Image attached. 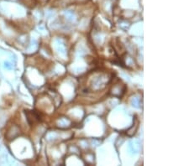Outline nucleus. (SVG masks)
I'll return each instance as SVG.
<instances>
[{
  "label": "nucleus",
  "mask_w": 189,
  "mask_h": 166,
  "mask_svg": "<svg viewBox=\"0 0 189 166\" xmlns=\"http://www.w3.org/2000/svg\"><path fill=\"white\" fill-rule=\"evenodd\" d=\"M104 82H105L104 77H103L102 75H99V76H95V77L93 78V82H92L91 86H92V88L94 89V90H98V89H100V88L103 86Z\"/></svg>",
  "instance_id": "1"
},
{
  "label": "nucleus",
  "mask_w": 189,
  "mask_h": 166,
  "mask_svg": "<svg viewBox=\"0 0 189 166\" xmlns=\"http://www.w3.org/2000/svg\"><path fill=\"white\" fill-rule=\"evenodd\" d=\"M20 134V129L17 125H13L10 127V128L7 132V138L8 139H15L16 137H18Z\"/></svg>",
  "instance_id": "2"
},
{
  "label": "nucleus",
  "mask_w": 189,
  "mask_h": 166,
  "mask_svg": "<svg viewBox=\"0 0 189 166\" xmlns=\"http://www.w3.org/2000/svg\"><path fill=\"white\" fill-rule=\"evenodd\" d=\"M124 86L120 85V84H116L111 90V93L114 96V97H122V95L124 93Z\"/></svg>",
  "instance_id": "3"
},
{
  "label": "nucleus",
  "mask_w": 189,
  "mask_h": 166,
  "mask_svg": "<svg viewBox=\"0 0 189 166\" xmlns=\"http://www.w3.org/2000/svg\"><path fill=\"white\" fill-rule=\"evenodd\" d=\"M139 144H138V142L136 141H134V142H131L130 143V145H129V150H130V152L132 153H138V151L139 150Z\"/></svg>",
  "instance_id": "4"
},
{
  "label": "nucleus",
  "mask_w": 189,
  "mask_h": 166,
  "mask_svg": "<svg viewBox=\"0 0 189 166\" xmlns=\"http://www.w3.org/2000/svg\"><path fill=\"white\" fill-rule=\"evenodd\" d=\"M70 121H69L68 118H67V117H61V118H60L59 119V121H58V125L61 127V128H66V127H67L70 125Z\"/></svg>",
  "instance_id": "5"
},
{
  "label": "nucleus",
  "mask_w": 189,
  "mask_h": 166,
  "mask_svg": "<svg viewBox=\"0 0 189 166\" xmlns=\"http://www.w3.org/2000/svg\"><path fill=\"white\" fill-rule=\"evenodd\" d=\"M132 104H133V106L134 107H139V99L137 98V97H135V98H134V99L132 100Z\"/></svg>",
  "instance_id": "6"
}]
</instances>
